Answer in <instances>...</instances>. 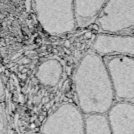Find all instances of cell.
Segmentation results:
<instances>
[{
	"label": "cell",
	"mask_w": 134,
	"mask_h": 134,
	"mask_svg": "<svg viewBox=\"0 0 134 134\" xmlns=\"http://www.w3.org/2000/svg\"><path fill=\"white\" fill-rule=\"evenodd\" d=\"M78 106L84 114H106L116 99L102 57L90 49L74 74Z\"/></svg>",
	"instance_id": "6da1fadb"
},
{
	"label": "cell",
	"mask_w": 134,
	"mask_h": 134,
	"mask_svg": "<svg viewBox=\"0 0 134 134\" xmlns=\"http://www.w3.org/2000/svg\"><path fill=\"white\" fill-rule=\"evenodd\" d=\"M91 32L92 34H94V35H97L98 34V31L95 30V29H92L91 30Z\"/></svg>",
	"instance_id": "4fadbf2b"
},
{
	"label": "cell",
	"mask_w": 134,
	"mask_h": 134,
	"mask_svg": "<svg viewBox=\"0 0 134 134\" xmlns=\"http://www.w3.org/2000/svg\"><path fill=\"white\" fill-rule=\"evenodd\" d=\"M26 134H41V133H36V132H30V133H26Z\"/></svg>",
	"instance_id": "5bb4252c"
},
{
	"label": "cell",
	"mask_w": 134,
	"mask_h": 134,
	"mask_svg": "<svg viewBox=\"0 0 134 134\" xmlns=\"http://www.w3.org/2000/svg\"><path fill=\"white\" fill-rule=\"evenodd\" d=\"M31 6L39 24L50 35H63L77 28L73 0H31Z\"/></svg>",
	"instance_id": "7a4b0ae2"
},
{
	"label": "cell",
	"mask_w": 134,
	"mask_h": 134,
	"mask_svg": "<svg viewBox=\"0 0 134 134\" xmlns=\"http://www.w3.org/2000/svg\"><path fill=\"white\" fill-rule=\"evenodd\" d=\"M90 49L101 57L124 55L134 57V36L98 33Z\"/></svg>",
	"instance_id": "8992f818"
},
{
	"label": "cell",
	"mask_w": 134,
	"mask_h": 134,
	"mask_svg": "<svg viewBox=\"0 0 134 134\" xmlns=\"http://www.w3.org/2000/svg\"><path fill=\"white\" fill-rule=\"evenodd\" d=\"M85 134H113L106 114H84Z\"/></svg>",
	"instance_id": "30bf717a"
},
{
	"label": "cell",
	"mask_w": 134,
	"mask_h": 134,
	"mask_svg": "<svg viewBox=\"0 0 134 134\" xmlns=\"http://www.w3.org/2000/svg\"><path fill=\"white\" fill-rule=\"evenodd\" d=\"M41 134H85L84 114L79 106L65 103L44 120Z\"/></svg>",
	"instance_id": "5b68a950"
},
{
	"label": "cell",
	"mask_w": 134,
	"mask_h": 134,
	"mask_svg": "<svg viewBox=\"0 0 134 134\" xmlns=\"http://www.w3.org/2000/svg\"><path fill=\"white\" fill-rule=\"evenodd\" d=\"M5 91L4 85V83L2 79V77L0 75V102H3L4 98L5 97Z\"/></svg>",
	"instance_id": "7c38bea8"
},
{
	"label": "cell",
	"mask_w": 134,
	"mask_h": 134,
	"mask_svg": "<svg viewBox=\"0 0 134 134\" xmlns=\"http://www.w3.org/2000/svg\"><path fill=\"white\" fill-rule=\"evenodd\" d=\"M113 134H134V103L115 102L106 114Z\"/></svg>",
	"instance_id": "52a82bcc"
},
{
	"label": "cell",
	"mask_w": 134,
	"mask_h": 134,
	"mask_svg": "<svg viewBox=\"0 0 134 134\" xmlns=\"http://www.w3.org/2000/svg\"><path fill=\"white\" fill-rule=\"evenodd\" d=\"M118 101L134 99V57L124 55L102 57Z\"/></svg>",
	"instance_id": "277c9868"
},
{
	"label": "cell",
	"mask_w": 134,
	"mask_h": 134,
	"mask_svg": "<svg viewBox=\"0 0 134 134\" xmlns=\"http://www.w3.org/2000/svg\"><path fill=\"white\" fill-rule=\"evenodd\" d=\"M64 72V65L57 57H49L42 61L38 66L36 77L43 86L52 88L60 83Z\"/></svg>",
	"instance_id": "ba28073f"
},
{
	"label": "cell",
	"mask_w": 134,
	"mask_h": 134,
	"mask_svg": "<svg viewBox=\"0 0 134 134\" xmlns=\"http://www.w3.org/2000/svg\"><path fill=\"white\" fill-rule=\"evenodd\" d=\"M95 23L98 33L134 36V0H107Z\"/></svg>",
	"instance_id": "3957f363"
},
{
	"label": "cell",
	"mask_w": 134,
	"mask_h": 134,
	"mask_svg": "<svg viewBox=\"0 0 134 134\" xmlns=\"http://www.w3.org/2000/svg\"><path fill=\"white\" fill-rule=\"evenodd\" d=\"M9 122L5 103L0 102V134H8Z\"/></svg>",
	"instance_id": "8fae6325"
},
{
	"label": "cell",
	"mask_w": 134,
	"mask_h": 134,
	"mask_svg": "<svg viewBox=\"0 0 134 134\" xmlns=\"http://www.w3.org/2000/svg\"><path fill=\"white\" fill-rule=\"evenodd\" d=\"M107 0H73L77 28L95 23Z\"/></svg>",
	"instance_id": "9c48e42d"
}]
</instances>
